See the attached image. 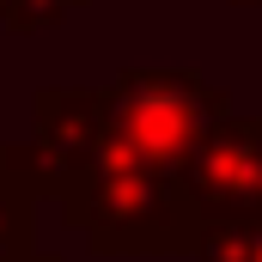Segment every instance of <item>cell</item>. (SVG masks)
<instances>
[{
    "mask_svg": "<svg viewBox=\"0 0 262 262\" xmlns=\"http://www.w3.org/2000/svg\"><path fill=\"white\" fill-rule=\"evenodd\" d=\"M73 6H85V0H0V18L12 31H37V25H55Z\"/></svg>",
    "mask_w": 262,
    "mask_h": 262,
    "instance_id": "cell-4",
    "label": "cell"
},
{
    "mask_svg": "<svg viewBox=\"0 0 262 262\" xmlns=\"http://www.w3.org/2000/svg\"><path fill=\"white\" fill-rule=\"evenodd\" d=\"M201 262H262V220L201 226Z\"/></svg>",
    "mask_w": 262,
    "mask_h": 262,
    "instance_id": "cell-3",
    "label": "cell"
},
{
    "mask_svg": "<svg viewBox=\"0 0 262 262\" xmlns=\"http://www.w3.org/2000/svg\"><path fill=\"white\" fill-rule=\"evenodd\" d=\"M195 226L262 220V116H220L177 171Z\"/></svg>",
    "mask_w": 262,
    "mask_h": 262,
    "instance_id": "cell-2",
    "label": "cell"
},
{
    "mask_svg": "<svg viewBox=\"0 0 262 262\" xmlns=\"http://www.w3.org/2000/svg\"><path fill=\"white\" fill-rule=\"evenodd\" d=\"M238 6H262V0H238Z\"/></svg>",
    "mask_w": 262,
    "mask_h": 262,
    "instance_id": "cell-5",
    "label": "cell"
},
{
    "mask_svg": "<svg viewBox=\"0 0 262 262\" xmlns=\"http://www.w3.org/2000/svg\"><path fill=\"white\" fill-rule=\"evenodd\" d=\"M220 116L226 92L207 85L201 73H171V67L122 73L104 92V146L159 177H177Z\"/></svg>",
    "mask_w": 262,
    "mask_h": 262,
    "instance_id": "cell-1",
    "label": "cell"
}]
</instances>
